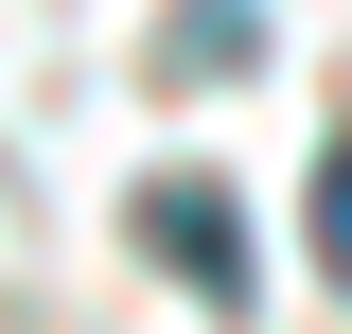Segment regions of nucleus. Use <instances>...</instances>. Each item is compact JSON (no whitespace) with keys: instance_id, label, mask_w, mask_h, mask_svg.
Here are the masks:
<instances>
[{"instance_id":"1","label":"nucleus","mask_w":352,"mask_h":334,"mask_svg":"<svg viewBox=\"0 0 352 334\" xmlns=\"http://www.w3.org/2000/svg\"><path fill=\"white\" fill-rule=\"evenodd\" d=\"M141 247H159L176 282H212V317L247 299V211H229V176H141Z\"/></svg>"},{"instance_id":"2","label":"nucleus","mask_w":352,"mask_h":334,"mask_svg":"<svg viewBox=\"0 0 352 334\" xmlns=\"http://www.w3.org/2000/svg\"><path fill=\"white\" fill-rule=\"evenodd\" d=\"M317 282L352 299V141H335V159H317Z\"/></svg>"},{"instance_id":"3","label":"nucleus","mask_w":352,"mask_h":334,"mask_svg":"<svg viewBox=\"0 0 352 334\" xmlns=\"http://www.w3.org/2000/svg\"><path fill=\"white\" fill-rule=\"evenodd\" d=\"M247 36H264L247 0H194V18H176V71H229V53H247Z\"/></svg>"}]
</instances>
